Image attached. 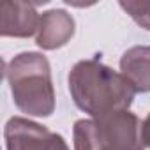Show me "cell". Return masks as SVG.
<instances>
[{"label":"cell","instance_id":"5","mask_svg":"<svg viewBox=\"0 0 150 150\" xmlns=\"http://www.w3.org/2000/svg\"><path fill=\"white\" fill-rule=\"evenodd\" d=\"M41 23V14L35 6L23 0L4 2L0 9V35L27 39L37 34Z\"/></svg>","mask_w":150,"mask_h":150},{"label":"cell","instance_id":"8","mask_svg":"<svg viewBox=\"0 0 150 150\" xmlns=\"http://www.w3.org/2000/svg\"><path fill=\"white\" fill-rule=\"evenodd\" d=\"M141 28L150 32V2H122L118 4Z\"/></svg>","mask_w":150,"mask_h":150},{"label":"cell","instance_id":"1","mask_svg":"<svg viewBox=\"0 0 150 150\" xmlns=\"http://www.w3.org/2000/svg\"><path fill=\"white\" fill-rule=\"evenodd\" d=\"M67 87L76 108L90 118L129 110L136 96V90L122 72L97 58L74 64L67 76Z\"/></svg>","mask_w":150,"mask_h":150},{"label":"cell","instance_id":"4","mask_svg":"<svg viewBox=\"0 0 150 150\" xmlns=\"http://www.w3.org/2000/svg\"><path fill=\"white\" fill-rule=\"evenodd\" d=\"M7 150H71L62 134L25 117H11L4 127Z\"/></svg>","mask_w":150,"mask_h":150},{"label":"cell","instance_id":"6","mask_svg":"<svg viewBox=\"0 0 150 150\" xmlns=\"http://www.w3.org/2000/svg\"><path fill=\"white\" fill-rule=\"evenodd\" d=\"M74 32H76V21L65 9H50L41 14L35 44L41 50L53 51L65 46L72 39Z\"/></svg>","mask_w":150,"mask_h":150},{"label":"cell","instance_id":"9","mask_svg":"<svg viewBox=\"0 0 150 150\" xmlns=\"http://www.w3.org/2000/svg\"><path fill=\"white\" fill-rule=\"evenodd\" d=\"M143 141H145V146L150 150V113L143 120Z\"/></svg>","mask_w":150,"mask_h":150},{"label":"cell","instance_id":"7","mask_svg":"<svg viewBox=\"0 0 150 150\" xmlns=\"http://www.w3.org/2000/svg\"><path fill=\"white\" fill-rule=\"evenodd\" d=\"M120 72L136 94L150 92V46H132L120 58Z\"/></svg>","mask_w":150,"mask_h":150},{"label":"cell","instance_id":"2","mask_svg":"<svg viewBox=\"0 0 150 150\" xmlns=\"http://www.w3.org/2000/svg\"><path fill=\"white\" fill-rule=\"evenodd\" d=\"M6 80L14 106L28 115L46 118L55 111V87L51 65L39 51H23L6 65Z\"/></svg>","mask_w":150,"mask_h":150},{"label":"cell","instance_id":"3","mask_svg":"<svg viewBox=\"0 0 150 150\" xmlns=\"http://www.w3.org/2000/svg\"><path fill=\"white\" fill-rule=\"evenodd\" d=\"M74 150H145L143 122L129 110L80 118L72 127Z\"/></svg>","mask_w":150,"mask_h":150}]
</instances>
